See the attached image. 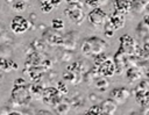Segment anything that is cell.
<instances>
[{
    "instance_id": "obj_15",
    "label": "cell",
    "mask_w": 149,
    "mask_h": 115,
    "mask_svg": "<svg viewBox=\"0 0 149 115\" xmlns=\"http://www.w3.org/2000/svg\"><path fill=\"white\" fill-rule=\"evenodd\" d=\"M125 72H126V78H127V80H128L129 82L137 81V80H140V79L142 78V72H141V70H139V69L135 67V66L128 67Z\"/></svg>"
},
{
    "instance_id": "obj_23",
    "label": "cell",
    "mask_w": 149,
    "mask_h": 115,
    "mask_svg": "<svg viewBox=\"0 0 149 115\" xmlns=\"http://www.w3.org/2000/svg\"><path fill=\"white\" fill-rule=\"evenodd\" d=\"M12 6H13V9H15L17 12H22V10H24L27 8V3L23 0H15L12 3Z\"/></svg>"
},
{
    "instance_id": "obj_25",
    "label": "cell",
    "mask_w": 149,
    "mask_h": 115,
    "mask_svg": "<svg viewBox=\"0 0 149 115\" xmlns=\"http://www.w3.org/2000/svg\"><path fill=\"white\" fill-rule=\"evenodd\" d=\"M44 46H45V44L42 39H35L34 42H31V48L34 49V51L41 52L42 50H44Z\"/></svg>"
},
{
    "instance_id": "obj_37",
    "label": "cell",
    "mask_w": 149,
    "mask_h": 115,
    "mask_svg": "<svg viewBox=\"0 0 149 115\" xmlns=\"http://www.w3.org/2000/svg\"><path fill=\"white\" fill-rule=\"evenodd\" d=\"M146 76H147V78H148V79H149V69H148V71H147V72H146Z\"/></svg>"
},
{
    "instance_id": "obj_14",
    "label": "cell",
    "mask_w": 149,
    "mask_h": 115,
    "mask_svg": "<svg viewBox=\"0 0 149 115\" xmlns=\"http://www.w3.org/2000/svg\"><path fill=\"white\" fill-rule=\"evenodd\" d=\"M132 10L137 14L149 10V0H132Z\"/></svg>"
},
{
    "instance_id": "obj_22",
    "label": "cell",
    "mask_w": 149,
    "mask_h": 115,
    "mask_svg": "<svg viewBox=\"0 0 149 115\" xmlns=\"http://www.w3.org/2000/svg\"><path fill=\"white\" fill-rule=\"evenodd\" d=\"M108 58V55L106 53V51L105 52H101V53H98V55H95V56H93V62H94V66H99L105 59H107Z\"/></svg>"
},
{
    "instance_id": "obj_31",
    "label": "cell",
    "mask_w": 149,
    "mask_h": 115,
    "mask_svg": "<svg viewBox=\"0 0 149 115\" xmlns=\"http://www.w3.org/2000/svg\"><path fill=\"white\" fill-rule=\"evenodd\" d=\"M143 23L149 28V13H148L147 15H144V17H143Z\"/></svg>"
},
{
    "instance_id": "obj_33",
    "label": "cell",
    "mask_w": 149,
    "mask_h": 115,
    "mask_svg": "<svg viewBox=\"0 0 149 115\" xmlns=\"http://www.w3.org/2000/svg\"><path fill=\"white\" fill-rule=\"evenodd\" d=\"M37 114H51V112H45V110H38L36 112Z\"/></svg>"
},
{
    "instance_id": "obj_6",
    "label": "cell",
    "mask_w": 149,
    "mask_h": 115,
    "mask_svg": "<svg viewBox=\"0 0 149 115\" xmlns=\"http://www.w3.org/2000/svg\"><path fill=\"white\" fill-rule=\"evenodd\" d=\"M119 43H120V49L122 51H125L127 55L129 56H134V51H135V39L129 35V34H123L120 38H119Z\"/></svg>"
},
{
    "instance_id": "obj_10",
    "label": "cell",
    "mask_w": 149,
    "mask_h": 115,
    "mask_svg": "<svg viewBox=\"0 0 149 115\" xmlns=\"http://www.w3.org/2000/svg\"><path fill=\"white\" fill-rule=\"evenodd\" d=\"M107 20L113 26V28L115 29V31L119 30V29H121V28H123V26H125V15L121 14V13H118L115 10L111 15H108Z\"/></svg>"
},
{
    "instance_id": "obj_27",
    "label": "cell",
    "mask_w": 149,
    "mask_h": 115,
    "mask_svg": "<svg viewBox=\"0 0 149 115\" xmlns=\"http://www.w3.org/2000/svg\"><path fill=\"white\" fill-rule=\"evenodd\" d=\"M57 89H58V92L61 93V94H63V95H66L68 93H69V89H68V86L65 85V82H64V80H62V81H57Z\"/></svg>"
},
{
    "instance_id": "obj_24",
    "label": "cell",
    "mask_w": 149,
    "mask_h": 115,
    "mask_svg": "<svg viewBox=\"0 0 149 115\" xmlns=\"http://www.w3.org/2000/svg\"><path fill=\"white\" fill-rule=\"evenodd\" d=\"M86 114H90V115H100V114H102L100 103H97V105H92V106L88 108V110L86 112Z\"/></svg>"
},
{
    "instance_id": "obj_5",
    "label": "cell",
    "mask_w": 149,
    "mask_h": 115,
    "mask_svg": "<svg viewBox=\"0 0 149 115\" xmlns=\"http://www.w3.org/2000/svg\"><path fill=\"white\" fill-rule=\"evenodd\" d=\"M87 17H88V22L93 27H100V26H104L108 15L101 7H94L90 10V13L87 14Z\"/></svg>"
},
{
    "instance_id": "obj_8",
    "label": "cell",
    "mask_w": 149,
    "mask_h": 115,
    "mask_svg": "<svg viewBox=\"0 0 149 115\" xmlns=\"http://www.w3.org/2000/svg\"><path fill=\"white\" fill-rule=\"evenodd\" d=\"M98 71H99V74L101 77H113L115 74V64H114V60L113 59H105L99 66H98Z\"/></svg>"
},
{
    "instance_id": "obj_32",
    "label": "cell",
    "mask_w": 149,
    "mask_h": 115,
    "mask_svg": "<svg viewBox=\"0 0 149 115\" xmlns=\"http://www.w3.org/2000/svg\"><path fill=\"white\" fill-rule=\"evenodd\" d=\"M68 3H76V2H80L81 0H65Z\"/></svg>"
},
{
    "instance_id": "obj_13",
    "label": "cell",
    "mask_w": 149,
    "mask_h": 115,
    "mask_svg": "<svg viewBox=\"0 0 149 115\" xmlns=\"http://www.w3.org/2000/svg\"><path fill=\"white\" fill-rule=\"evenodd\" d=\"M101 112L102 114H107V115H112V114H115L116 109H118V103L112 99V98H108L106 100H104L101 103Z\"/></svg>"
},
{
    "instance_id": "obj_19",
    "label": "cell",
    "mask_w": 149,
    "mask_h": 115,
    "mask_svg": "<svg viewBox=\"0 0 149 115\" xmlns=\"http://www.w3.org/2000/svg\"><path fill=\"white\" fill-rule=\"evenodd\" d=\"M55 108H56V113H58V114H65V113H68L69 109H70V102H66V101H64V99H63Z\"/></svg>"
},
{
    "instance_id": "obj_12",
    "label": "cell",
    "mask_w": 149,
    "mask_h": 115,
    "mask_svg": "<svg viewBox=\"0 0 149 115\" xmlns=\"http://www.w3.org/2000/svg\"><path fill=\"white\" fill-rule=\"evenodd\" d=\"M44 37L48 41V43H51L52 45H61V44H63V41H64V36L62 34H59L58 30H54V29L50 33L45 31Z\"/></svg>"
},
{
    "instance_id": "obj_17",
    "label": "cell",
    "mask_w": 149,
    "mask_h": 115,
    "mask_svg": "<svg viewBox=\"0 0 149 115\" xmlns=\"http://www.w3.org/2000/svg\"><path fill=\"white\" fill-rule=\"evenodd\" d=\"M43 88H44V87H43L40 82H33L31 85H29V92H30V94L34 95V96L42 95Z\"/></svg>"
},
{
    "instance_id": "obj_36",
    "label": "cell",
    "mask_w": 149,
    "mask_h": 115,
    "mask_svg": "<svg viewBox=\"0 0 149 115\" xmlns=\"http://www.w3.org/2000/svg\"><path fill=\"white\" fill-rule=\"evenodd\" d=\"M1 80H2V71H0V82H1Z\"/></svg>"
},
{
    "instance_id": "obj_29",
    "label": "cell",
    "mask_w": 149,
    "mask_h": 115,
    "mask_svg": "<svg viewBox=\"0 0 149 115\" xmlns=\"http://www.w3.org/2000/svg\"><path fill=\"white\" fill-rule=\"evenodd\" d=\"M26 84L27 82H26V80L23 78H16L15 82H14V85H26Z\"/></svg>"
},
{
    "instance_id": "obj_28",
    "label": "cell",
    "mask_w": 149,
    "mask_h": 115,
    "mask_svg": "<svg viewBox=\"0 0 149 115\" xmlns=\"http://www.w3.org/2000/svg\"><path fill=\"white\" fill-rule=\"evenodd\" d=\"M85 3L88 7L94 8V7H100L102 3V0H85Z\"/></svg>"
},
{
    "instance_id": "obj_35",
    "label": "cell",
    "mask_w": 149,
    "mask_h": 115,
    "mask_svg": "<svg viewBox=\"0 0 149 115\" xmlns=\"http://www.w3.org/2000/svg\"><path fill=\"white\" fill-rule=\"evenodd\" d=\"M14 1H15V0H6V2H7V3H13Z\"/></svg>"
},
{
    "instance_id": "obj_3",
    "label": "cell",
    "mask_w": 149,
    "mask_h": 115,
    "mask_svg": "<svg viewBox=\"0 0 149 115\" xmlns=\"http://www.w3.org/2000/svg\"><path fill=\"white\" fill-rule=\"evenodd\" d=\"M83 2H76V3H69V6L64 9V14L65 16L73 22L74 24H81L85 20V13L83 10Z\"/></svg>"
},
{
    "instance_id": "obj_18",
    "label": "cell",
    "mask_w": 149,
    "mask_h": 115,
    "mask_svg": "<svg viewBox=\"0 0 149 115\" xmlns=\"http://www.w3.org/2000/svg\"><path fill=\"white\" fill-rule=\"evenodd\" d=\"M94 84H95V87L99 89V92H105V89L108 87V81L105 79V77H101V78H97L94 79Z\"/></svg>"
},
{
    "instance_id": "obj_26",
    "label": "cell",
    "mask_w": 149,
    "mask_h": 115,
    "mask_svg": "<svg viewBox=\"0 0 149 115\" xmlns=\"http://www.w3.org/2000/svg\"><path fill=\"white\" fill-rule=\"evenodd\" d=\"M54 8H55V6H54L52 3L42 0V2H41V10H42L43 13H49V12H51Z\"/></svg>"
},
{
    "instance_id": "obj_7",
    "label": "cell",
    "mask_w": 149,
    "mask_h": 115,
    "mask_svg": "<svg viewBox=\"0 0 149 115\" xmlns=\"http://www.w3.org/2000/svg\"><path fill=\"white\" fill-rule=\"evenodd\" d=\"M130 95V92L128 88L121 86V87H118V88H113L111 92H109V98H112L118 105L119 103H125L128 98Z\"/></svg>"
},
{
    "instance_id": "obj_11",
    "label": "cell",
    "mask_w": 149,
    "mask_h": 115,
    "mask_svg": "<svg viewBox=\"0 0 149 115\" xmlns=\"http://www.w3.org/2000/svg\"><path fill=\"white\" fill-rule=\"evenodd\" d=\"M135 99L141 107L149 105V88H135Z\"/></svg>"
},
{
    "instance_id": "obj_1",
    "label": "cell",
    "mask_w": 149,
    "mask_h": 115,
    "mask_svg": "<svg viewBox=\"0 0 149 115\" xmlns=\"http://www.w3.org/2000/svg\"><path fill=\"white\" fill-rule=\"evenodd\" d=\"M108 46V43L102 39L101 37H98V36H90L87 38H85L83 42H81V45H80V51L83 55L85 56H90V57H93L98 53H101V52H105L106 49Z\"/></svg>"
},
{
    "instance_id": "obj_4",
    "label": "cell",
    "mask_w": 149,
    "mask_h": 115,
    "mask_svg": "<svg viewBox=\"0 0 149 115\" xmlns=\"http://www.w3.org/2000/svg\"><path fill=\"white\" fill-rule=\"evenodd\" d=\"M30 28H31V22L21 15L14 16L10 21V30L14 34H23L28 31Z\"/></svg>"
},
{
    "instance_id": "obj_30",
    "label": "cell",
    "mask_w": 149,
    "mask_h": 115,
    "mask_svg": "<svg viewBox=\"0 0 149 115\" xmlns=\"http://www.w3.org/2000/svg\"><path fill=\"white\" fill-rule=\"evenodd\" d=\"M44 1H48V2H50V3H52L55 7L56 6H58L61 2H62V0H44Z\"/></svg>"
},
{
    "instance_id": "obj_34",
    "label": "cell",
    "mask_w": 149,
    "mask_h": 115,
    "mask_svg": "<svg viewBox=\"0 0 149 115\" xmlns=\"http://www.w3.org/2000/svg\"><path fill=\"white\" fill-rule=\"evenodd\" d=\"M143 114H148L149 115V108H147L146 110H143Z\"/></svg>"
},
{
    "instance_id": "obj_9",
    "label": "cell",
    "mask_w": 149,
    "mask_h": 115,
    "mask_svg": "<svg viewBox=\"0 0 149 115\" xmlns=\"http://www.w3.org/2000/svg\"><path fill=\"white\" fill-rule=\"evenodd\" d=\"M112 5L115 12L123 15L128 14L132 10V0H112Z\"/></svg>"
},
{
    "instance_id": "obj_2",
    "label": "cell",
    "mask_w": 149,
    "mask_h": 115,
    "mask_svg": "<svg viewBox=\"0 0 149 115\" xmlns=\"http://www.w3.org/2000/svg\"><path fill=\"white\" fill-rule=\"evenodd\" d=\"M31 100L29 85H14L12 88V101L16 106H27Z\"/></svg>"
},
{
    "instance_id": "obj_21",
    "label": "cell",
    "mask_w": 149,
    "mask_h": 115,
    "mask_svg": "<svg viewBox=\"0 0 149 115\" xmlns=\"http://www.w3.org/2000/svg\"><path fill=\"white\" fill-rule=\"evenodd\" d=\"M114 33H115V29H114L113 26L109 23V21L106 20V22L104 23V34H105V36H107V37H113Z\"/></svg>"
},
{
    "instance_id": "obj_20",
    "label": "cell",
    "mask_w": 149,
    "mask_h": 115,
    "mask_svg": "<svg viewBox=\"0 0 149 115\" xmlns=\"http://www.w3.org/2000/svg\"><path fill=\"white\" fill-rule=\"evenodd\" d=\"M51 28L54 30H62L64 28V20L61 17H55L51 20Z\"/></svg>"
},
{
    "instance_id": "obj_16",
    "label": "cell",
    "mask_w": 149,
    "mask_h": 115,
    "mask_svg": "<svg viewBox=\"0 0 149 115\" xmlns=\"http://www.w3.org/2000/svg\"><path fill=\"white\" fill-rule=\"evenodd\" d=\"M19 66L12 59H7L3 57H0V71L2 72H10L12 70H16Z\"/></svg>"
}]
</instances>
